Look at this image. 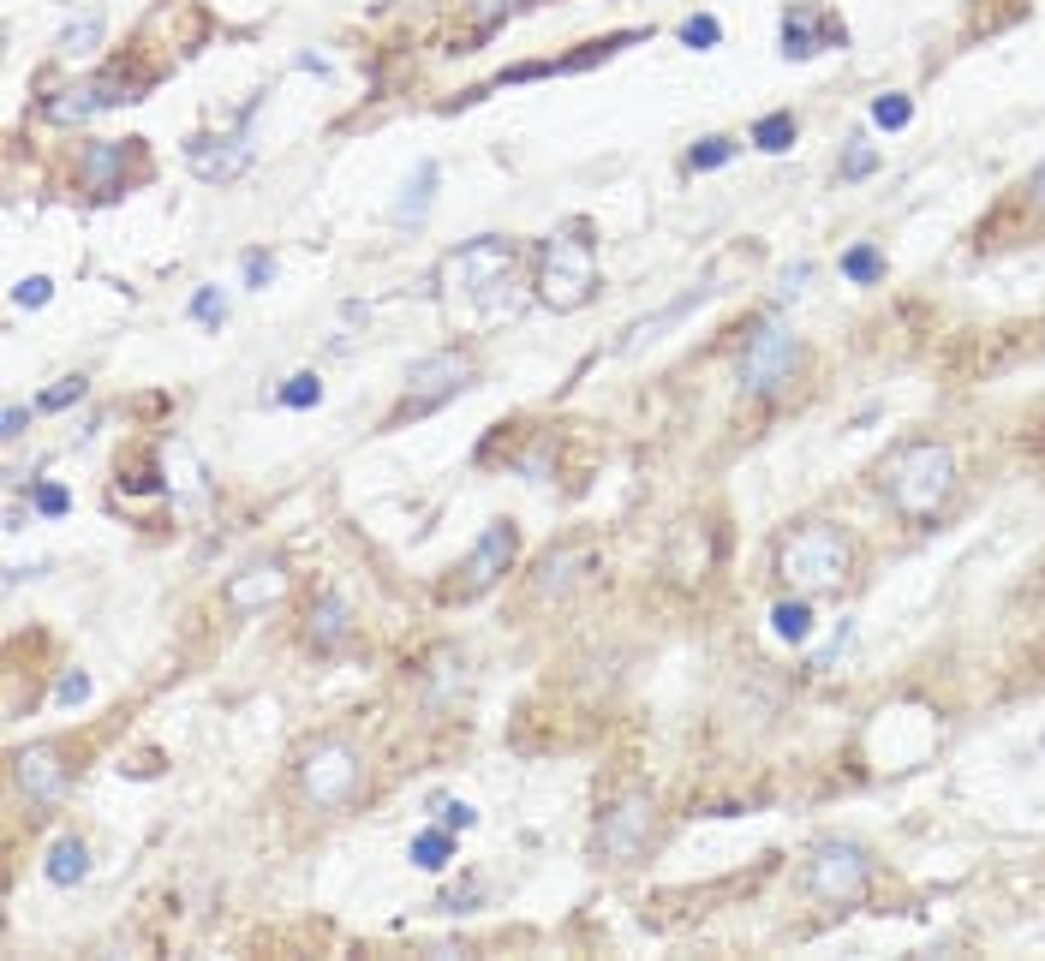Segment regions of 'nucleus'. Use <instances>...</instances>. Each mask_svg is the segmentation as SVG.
<instances>
[{
	"label": "nucleus",
	"mask_w": 1045,
	"mask_h": 961,
	"mask_svg": "<svg viewBox=\"0 0 1045 961\" xmlns=\"http://www.w3.org/2000/svg\"><path fill=\"white\" fill-rule=\"evenodd\" d=\"M49 299H54V281H49V275H24L19 287H12V305H24V310L49 305Z\"/></svg>",
	"instance_id": "obj_35"
},
{
	"label": "nucleus",
	"mask_w": 1045,
	"mask_h": 961,
	"mask_svg": "<svg viewBox=\"0 0 1045 961\" xmlns=\"http://www.w3.org/2000/svg\"><path fill=\"white\" fill-rule=\"evenodd\" d=\"M312 652H341L347 645V603L341 598H323L317 610H312Z\"/></svg>",
	"instance_id": "obj_20"
},
{
	"label": "nucleus",
	"mask_w": 1045,
	"mask_h": 961,
	"mask_svg": "<svg viewBox=\"0 0 1045 961\" xmlns=\"http://www.w3.org/2000/svg\"><path fill=\"white\" fill-rule=\"evenodd\" d=\"M705 293H711V287H694V293H682V299H675L669 310H657V317H640L634 329H627V341H622V352H640L645 341H657V335H664V329H675V323H682L687 310H694V305L705 299Z\"/></svg>",
	"instance_id": "obj_19"
},
{
	"label": "nucleus",
	"mask_w": 1045,
	"mask_h": 961,
	"mask_svg": "<svg viewBox=\"0 0 1045 961\" xmlns=\"http://www.w3.org/2000/svg\"><path fill=\"white\" fill-rule=\"evenodd\" d=\"M436 812H443V824H448V831H473V824H478V812L466 806V801H443Z\"/></svg>",
	"instance_id": "obj_41"
},
{
	"label": "nucleus",
	"mask_w": 1045,
	"mask_h": 961,
	"mask_svg": "<svg viewBox=\"0 0 1045 961\" xmlns=\"http://www.w3.org/2000/svg\"><path fill=\"white\" fill-rule=\"evenodd\" d=\"M824 49H843V24L831 12H801L794 7L783 19V54L789 61H806V54H824Z\"/></svg>",
	"instance_id": "obj_15"
},
{
	"label": "nucleus",
	"mask_w": 1045,
	"mask_h": 961,
	"mask_svg": "<svg viewBox=\"0 0 1045 961\" xmlns=\"http://www.w3.org/2000/svg\"><path fill=\"white\" fill-rule=\"evenodd\" d=\"M466 382H473V359H466L461 347L431 352V359H419V365L401 377V406H394L389 424H412V419H424V412L448 406L454 394L466 389Z\"/></svg>",
	"instance_id": "obj_5"
},
{
	"label": "nucleus",
	"mask_w": 1045,
	"mask_h": 961,
	"mask_svg": "<svg viewBox=\"0 0 1045 961\" xmlns=\"http://www.w3.org/2000/svg\"><path fill=\"white\" fill-rule=\"evenodd\" d=\"M843 275L855 281V287H873V281H885V251H878V245L843 251Z\"/></svg>",
	"instance_id": "obj_25"
},
{
	"label": "nucleus",
	"mask_w": 1045,
	"mask_h": 961,
	"mask_svg": "<svg viewBox=\"0 0 1045 961\" xmlns=\"http://www.w3.org/2000/svg\"><path fill=\"white\" fill-rule=\"evenodd\" d=\"M753 144H759V150H771V156L794 150V120H789V114H764V120H753Z\"/></svg>",
	"instance_id": "obj_27"
},
{
	"label": "nucleus",
	"mask_w": 1045,
	"mask_h": 961,
	"mask_svg": "<svg viewBox=\"0 0 1045 961\" xmlns=\"http://www.w3.org/2000/svg\"><path fill=\"white\" fill-rule=\"evenodd\" d=\"M806 287H813V263H789V270L777 275V299H801Z\"/></svg>",
	"instance_id": "obj_36"
},
{
	"label": "nucleus",
	"mask_w": 1045,
	"mask_h": 961,
	"mask_svg": "<svg viewBox=\"0 0 1045 961\" xmlns=\"http://www.w3.org/2000/svg\"><path fill=\"white\" fill-rule=\"evenodd\" d=\"M84 699H91V675L84 669H72V675L54 682V705H84Z\"/></svg>",
	"instance_id": "obj_37"
},
{
	"label": "nucleus",
	"mask_w": 1045,
	"mask_h": 961,
	"mask_svg": "<svg viewBox=\"0 0 1045 961\" xmlns=\"http://www.w3.org/2000/svg\"><path fill=\"white\" fill-rule=\"evenodd\" d=\"M407 860L419 866V872H443L454 860V831L448 824H436V831H419L412 836V848H407Z\"/></svg>",
	"instance_id": "obj_21"
},
{
	"label": "nucleus",
	"mask_w": 1045,
	"mask_h": 961,
	"mask_svg": "<svg viewBox=\"0 0 1045 961\" xmlns=\"http://www.w3.org/2000/svg\"><path fill=\"white\" fill-rule=\"evenodd\" d=\"M186 168L198 173V180L222 186V180H233V173L252 168V138H245V131H228V138H191L186 144Z\"/></svg>",
	"instance_id": "obj_13"
},
{
	"label": "nucleus",
	"mask_w": 1045,
	"mask_h": 961,
	"mask_svg": "<svg viewBox=\"0 0 1045 961\" xmlns=\"http://www.w3.org/2000/svg\"><path fill=\"white\" fill-rule=\"evenodd\" d=\"M520 270V251L508 240H473V245H454L443 263H436V281L443 293H461V299H484V293L508 287V275Z\"/></svg>",
	"instance_id": "obj_6"
},
{
	"label": "nucleus",
	"mask_w": 1045,
	"mask_h": 961,
	"mask_svg": "<svg viewBox=\"0 0 1045 961\" xmlns=\"http://www.w3.org/2000/svg\"><path fill=\"white\" fill-rule=\"evenodd\" d=\"M31 501H36V514H49V520H61V514L72 508V496L61 490V484H36Z\"/></svg>",
	"instance_id": "obj_38"
},
{
	"label": "nucleus",
	"mask_w": 1045,
	"mask_h": 961,
	"mask_svg": "<svg viewBox=\"0 0 1045 961\" xmlns=\"http://www.w3.org/2000/svg\"><path fill=\"white\" fill-rule=\"evenodd\" d=\"M771 627H777V640H789V645L813 640V598H789V603H777V610H771Z\"/></svg>",
	"instance_id": "obj_22"
},
{
	"label": "nucleus",
	"mask_w": 1045,
	"mask_h": 961,
	"mask_svg": "<svg viewBox=\"0 0 1045 961\" xmlns=\"http://www.w3.org/2000/svg\"><path fill=\"white\" fill-rule=\"evenodd\" d=\"M848 561H855V543H848V531L836 526H794L783 543H777V573L801 591V598H824V591H836L848 580Z\"/></svg>",
	"instance_id": "obj_2"
},
{
	"label": "nucleus",
	"mask_w": 1045,
	"mask_h": 961,
	"mask_svg": "<svg viewBox=\"0 0 1045 961\" xmlns=\"http://www.w3.org/2000/svg\"><path fill=\"white\" fill-rule=\"evenodd\" d=\"M42 872H49V884L72 890V884L91 878V848H84L78 836H54V842H49V854H42Z\"/></svg>",
	"instance_id": "obj_16"
},
{
	"label": "nucleus",
	"mask_w": 1045,
	"mask_h": 961,
	"mask_svg": "<svg viewBox=\"0 0 1045 961\" xmlns=\"http://www.w3.org/2000/svg\"><path fill=\"white\" fill-rule=\"evenodd\" d=\"M126 161H131V144H126V138L91 144V156H84V186H91V191H102V198H108V191L120 186Z\"/></svg>",
	"instance_id": "obj_17"
},
{
	"label": "nucleus",
	"mask_w": 1045,
	"mask_h": 961,
	"mask_svg": "<svg viewBox=\"0 0 1045 961\" xmlns=\"http://www.w3.org/2000/svg\"><path fill=\"white\" fill-rule=\"evenodd\" d=\"M12 782H19L24 801H61V789H66V752L54 747V741L19 747V752H12Z\"/></svg>",
	"instance_id": "obj_12"
},
{
	"label": "nucleus",
	"mask_w": 1045,
	"mask_h": 961,
	"mask_svg": "<svg viewBox=\"0 0 1045 961\" xmlns=\"http://www.w3.org/2000/svg\"><path fill=\"white\" fill-rule=\"evenodd\" d=\"M1034 198H1039V210H1045V168H1039V180H1034Z\"/></svg>",
	"instance_id": "obj_44"
},
{
	"label": "nucleus",
	"mask_w": 1045,
	"mask_h": 961,
	"mask_svg": "<svg viewBox=\"0 0 1045 961\" xmlns=\"http://www.w3.org/2000/svg\"><path fill=\"white\" fill-rule=\"evenodd\" d=\"M478 901H484V890H478L473 878H461V884H448V890L436 896V908H443V914H473Z\"/></svg>",
	"instance_id": "obj_32"
},
{
	"label": "nucleus",
	"mask_w": 1045,
	"mask_h": 961,
	"mask_svg": "<svg viewBox=\"0 0 1045 961\" xmlns=\"http://www.w3.org/2000/svg\"><path fill=\"white\" fill-rule=\"evenodd\" d=\"M573 568H580V550H550V556H543V568H538V591H543V598H556L562 585H573Z\"/></svg>",
	"instance_id": "obj_26"
},
{
	"label": "nucleus",
	"mask_w": 1045,
	"mask_h": 961,
	"mask_svg": "<svg viewBox=\"0 0 1045 961\" xmlns=\"http://www.w3.org/2000/svg\"><path fill=\"white\" fill-rule=\"evenodd\" d=\"M317 401H323V377H312V371H299L282 389V406H299L305 412V406H317Z\"/></svg>",
	"instance_id": "obj_33"
},
{
	"label": "nucleus",
	"mask_w": 1045,
	"mask_h": 961,
	"mask_svg": "<svg viewBox=\"0 0 1045 961\" xmlns=\"http://www.w3.org/2000/svg\"><path fill=\"white\" fill-rule=\"evenodd\" d=\"M102 31H108V24H102V12H78V19L61 31V42H54V49H61L66 61H84V54L102 42Z\"/></svg>",
	"instance_id": "obj_23"
},
{
	"label": "nucleus",
	"mask_w": 1045,
	"mask_h": 961,
	"mask_svg": "<svg viewBox=\"0 0 1045 961\" xmlns=\"http://www.w3.org/2000/svg\"><path fill=\"white\" fill-rule=\"evenodd\" d=\"M191 317H198V323H215V317H222V287H198V299H191Z\"/></svg>",
	"instance_id": "obj_40"
},
{
	"label": "nucleus",
	"mask_w": 1045,
	"mask_h": 961,
	"mask_svg": "<svg viewBox=\"0 0 1045 961\" xmlns=\"http://www.w3.org/2000/svg\"><path fill=\"white\" fill-rule=\"evenodd\" d=\"M359 782H365V764H359V752H352L347 741H317L299 759V794L312 806H323V812L347 806L352 794H359Z\"/></svg>",
	"instance_id": "obj_9"
},
{
	"label": "nucleus",
	"mask_w": 1045,
	"mask_h": 961,
	"mask_svg": "<svg viewBox=\"0 0 1045 961\" xmlns=\"http://www.w3.org/2000/svg\"><path fill=\"white\" fill-rule=\"evenodd\" d=\"M801 365H806V352L801 341L783 329V323H759L753 335H747V347H741V389L747 394H759V401H771V394H783L794 377H801Z\"/></svg>",
	"instance_id": "obj_4"
},
{
	"label": "nucleus",
	"mask_w": 1045,
	"mask_h": 961,
	"mask_svg": "<svg viewBox=\"0 0 1045 961\" xmlns=\"http://www.w3.org/2000/svg\"><path fill=\"white\" fill-rule=\"evenodd\" d=\"M431 186H436V161H424V168H412V180H407V198L394 203V221H419L424 210H431Z\"/></svg>",
	"instance_id": "obj_24"
},
{
	"label": "nucleus",
	"mask_w": 1045,
	"mask_h": 961,
	"mask_svg": "<svg viewBox=\"0 0 1045 961\" xmlns=\"http://www.w3.org/2000/svg\"><path fill=\"white\" fill-rule=\"evenodd\" d=\"M287 568L282 561H257V568H245V573H233V585H228V603L240 615H263L270 603H282L287 598Z\"/></svg>",
	"instance_id": "obj_14"
},
{
	"label": "nucleus",
	"mask_w": 1045,
	"mask_h": 961,
	"mask_svg": "<svg viewBox=\"0 0 1045 961\" xmlns=\"http://www.w3.org/2000/svg\"><path fill=\"white\" fill-rule=\"evenodd\" d=\"M908 120H915V102H908L902 91H890V96H878V102H873V126H885V131H902Z\"/></svg>",
	"instance_id": "obj_28"
},
{
	"label": "nucleus",
	"mask_w": 1045,
	"mask_h": 961,
	"mask_svg": "<svg viewBox=\"0 0 1045 961\" xmlns=\"http://www.w3.org/2000/svg\"><path fill=\"white\" fill-rule=\"evenodd\" d=\"M806 890L819 901H836V908L861 901L873 890V860H866V848L848 836H824L819 848L806 854Z\"/></svg>",
	"instance_id": "obj_7"
},
{
	"label": "nucleus",
	"mask_w": 1045,
	"mask_h": 961,
	"mask_svg": "<svg viewBox=\"0 0 1045 961\" xmlns=\"http://www.w3.org/2000/svg\"><path fill=\"white\" fill-rule=\"evenodd\" d=\"M532 293L543 310H585L598 299V257L580 233H556L543 240L538 251V275H532Z\"/></svg>",
	"instance_id": "obj_3"
},
{
	"label": "nucleus",
	"mask_w": 1045,
	"mask_h": 961,
	"mask_svg": "<svg viewBox=\"0 0 1045 961\" xmlns=\"http://www.w3.org/2000/svg\"><path fill=\"white\" fill-rule=\"evenodd\" d=\"M161 478H168V490L186 496V501L203 496V466H198V454H191L186 442H168V448H161Z\"/></svg>",
	"instance_id": "obj_18"
},
{
	"label": "nucleus",
	"mask_w": 1045,
	"mask_h": 961,
	"mask_svg": "<svg viewBox=\"0 0 1045 961\" xmlns=\"http://www.w3.org/2000/svg\"><path fill=\"white\" fill-rule=\"evenodd\" d=\"M24 424H31V406H7V412H0V436H7V442H19Z\"/></svg>",
	"instance_id": "obj_43"
},
{
	"label": "nucleus",
	"mask_w": 1045,
	"mask_h": 961,
	"mask_svg": "<svg viewBox=\"0 0 1045 961\" xmlns=\"http://www.w3.org/2000/svg\"><path fill=\"white\" fill-rule=\"evenodd\" d=\"M514 556H520V531H514L508 520H490V526L478 531L466 568H461V591H490L514 568Z\"/></svg>",
	"instance_id": "obj_11"
},
{
	"label": "nucleus",
	"mask_w": 1045,
	"mask_h": 961,
	"mask_svg": "<svg viewBox=\"0 0 1045 961\" xmlns=\"http://www.w3.org/2000/svg\"><path fill=\"white\" fill-rule=\"evenodd\" d=\"M138 91H144V78L131 84V78H120V72H96V78H78V84H66L61 96L42 102V120L78 126V120H96V114H108V108L138 102Z\"/></svg>",
	"instance_id": "obj_10"
},
{
	"label": "nucleus",
	"mask_w": 1045,
	"mask_h": 961,
	"mask_svg": "<svg viewBox=\"0 0 1045 961\" xmlns=\"http://www.w3.org/2000/svg\"><path fill=\"white\" fill-rule=\"evenodd\" d=\"M270 275H275L270 251H252V257H245V287H270Z\"/></svg>",
	"instance_id": "obj_42"
},
{
	"label": "nucleus",
	"mask_w": 1045,
	"mask_h": 961,
	"mask_svg": "<svg viewBox=\"0 0 1045 961\" xmlns=\"http://www.w3.org/2000/svg\"><path fill=\"white\" fill-rule=\"evenodd\" d=\"M878 478H885V496L902 520H938L956 490V454L944 442H908L885 461Z\"/></svg>",
	"instance_id": "obj_1"
},
{
	"label": "nucleus",
	"mask_w": 1045,
	"mask_h": 961,
	"mask_svg": "<svg viewBox=\"0 0 1045 961\" xmlns=\"http://www.w3.org/2000/svg\"><path fill=\"white\" fill-rule=\"evenodd\" d=\"M652 831H657V806L652 794H622L610 812L598 819L592 831V860L603 866H634L645 848H652Z\"/></svg>",
	"instance_id": "obj_8"
},
{
	"label": "nucleus",
	"mask_w": 1045,
	"mask_h": 961,
	"mask_svg": "<svg viewBox=\"0 0 1045 961\" xmlns=\"http://www.w3.org/2000/svg\"><path fill=\"white\" fill-rule=\"evenodd\" d=\"M514 7H526V0H473V19H478V31H490V24H503Z\"/></svg>",
	"instance_id": "obj_39"
},
{
	"label": "nucleus",
	"mask_w": 1045,
	"mask_h": 961,
	"mask_svg": "<svg viewBox=\"0 0 1045 961\" xmlns=\"http://www.w3.org/2000/svg\"><path fill=\"white\" fill-rule=\"evenodd\" d=\"M682 42H687V49H699V54H705V49H717V42H724V24H717L711 12H694V19L682 24Z\"/></svg>",
	"instance_id": "obj_30"
},
{
	"label": "nucleus",
	"mask_w": 1045,
	"mask_h": 961,
	"mask_svg": "<svg viewBox=\"0 0 1045 961\" xmlns=\"http://www.w3.org/2000/svg\"><path fill=\"white\" fill-rule=\"evenodd\" d=\"M866 173H878V150L855 138V144L843 150V180H866Z\"/></svg>",
	"instance_id": "obj_34"
},
{
	"label": "nucleus",
	"mask_w": 1045,
	"mask_h": 961,
	"mask_svg": "<svg viewBox=\"0 0 1045 961\" xmlns=\"http://www.w3.org/2000/svg\"><path fill=\"white\" fill-rule=\"evenodd\" d=\"M729 156H735V144H729V138H699V144H694V156H687V168L705 173V168H724Z\"/></svg>",
	"instance_id": "obj_31"
},
{
	"label": "nucleus",
	"mask_w": 1045,
	"mask_h": 961,
	"mask_svg": "<svg viewBox=\"0 0 1045 961\" xmlns=\"http://www.w3.org/2000/svg\"><path fill=\"white\" fill-rule=\"evenodd\" d=\"M91 394V377H61L49 394H36V412H66L72 401H84Z\"/></svg>",
	"instance_id": "obj_29"
}]
</instances>
